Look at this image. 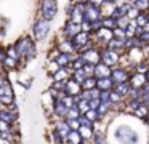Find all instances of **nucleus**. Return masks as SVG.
Segmentation results:
<instances>
[{
	"instance_id": "1",
	"label": "nucleus",
	"mask_w": 149,
	"mask_h": 144,
	"mask_svg": "<svg viewBox=\"0 0 149 144\" xmlns=\"http://www.w3.org/2000/svg\"><path fill=\"white\" fill-rule=\"evenodd\" d=\"M15 48H16V51L19 53V58H21V59H24V61L34 59V58H36V54H37L34 40L29 37V35L21 37L19 40L15 43Z\"/></svg>"
},
{
	"instance_id": "2",
	"label": "nucleus",
	"mask_w": 149,
	"mask_h": 144,
	"mask_svg": "<svg viewBox=\"0 0 149 144\" xmlns=\"http://www.w3.org/2000/svg\"><path fill=\"white\" fill-rule=\"evenodd\" d=\"M116 139L122 144H136L138 143V133L128 125H120L116 130Z\"/></svg>"
},
{
	"instance_id": "3",
	"label": "nucleus",
	"mask_w": 149,
	"mask_h": 144,
	"mask_svg": "<svg viewBox=\"0 0 149 144\" xmlns=\"http://www.w3.org/2000/svg\"><path fill=\"white\" fill-rule=\"evenodd\" d=\"M71 40H72V43H74L75 53H80V51L87 50L88 47H91V34L90 32L80 31V32H77Z\"/></svg>"
},
{
	"instance_id": "4",
	"label": "nucleus",
	"mask_w": 149,
	"mask_h": 144,
	"mask_svg": "<svg viewBox=\"0 0 149 144\" xmlns=\"http://www.w3.org/2000/svg\"><path fill=\"white\" fill-rule=\"evenodd\" d=\"M120 59H122V56H120V53H117V51L109 50V48H103V50H100V61L104 63L106 66L116 67V66L120 64Z\"/></svg>"
},
{
	"instance_id": "5",
	"label": "nucleus",
	"mask_w": 149,
	"mask_h": 144,
	"mask_svg": "<svg viewBox=\"0 0 149 144\" xmlns=\"http://www.w3.org/2000/svg\"><path fill=\"white\" fill-rule=\"evenodd\" d=\"M58 13V2L56 0H42L40 2V16L47 21H52Z\"/></svg>"
},
{
	"instance_id": "6",
	"label": "nucleus",
	"mask_w": 149,
	"mask_h": 144,
	"mask_svg": "<svg viewBox=\"0 0 149 144\" xmlns=\"http://www.w3.org/2000/svg\"><path fill=\"white\" fill-rule=\"evenodd\" d=\"M11 102H15V91H13L10 83L5 80L0 85V106L2 107H8Z\"/></svg>"
},
{
	"instance_id": "7",
	"label": "nucleus",
	"mask_w": 149,
	"mask_h": 144,
	"mask_svg": "<svg viewBox=\"0 0 149 144\" xmlns=\"http://www.w3.org/2000/svg\"><path fill=\"white\" fill-rule=\"evenodd\" d=\"M50 32V21L40 18L34 22V27H32V35L36 40H43V38L48 35Z\"/></svg>"
},
{
	"instance_id": "8",
	"label": "nucleus",
	"mask_w": 149,
	"mask_h": 144,
	"mask_svg": "<svg viewBox=\"0 0 149 144\" xmlns=\"http://www.w3.org/2000/svg\"><path fill=\"white\" fill-rule=\"evenodd\" d=\"M98 18H103V13H101L100 6L87 2L84 5V19H87V21H93V19H98ZM84 19H82V21H84Z\"/></svg>"
},
{
	"instance_id": "9",
	"label": "nucleus",
	"mask_w": 149,
	"mask_h": 144,
	"mask_svg": "<svg viewBox=\"0 0 149 144\" xmlns=\"http://www.w3.org/2000/svg\"><path fill=\"white\" fill-rule=\"evenodd\" d=\"M111 79H112V82L114 83H119V82H125V80H128L130 79V70L128 69H125V67H112L111 69Z\"/></svg>"
},
{
	"instance_id": "10",
	"label": "nucleus",
	"mask_w": 149,
	"mask_h": 144,
	"mask_svg": "<svg viewBox=\"0 0 149 144\" xmlns=\"http://www.w3.org/2000/svg\"><path fill=\"white\" fill-rule=\"evenodd\" d=\"M63 91H64L66 95H69V96H79V93L82 91L80 83L69 77L68 80H64V88H63Z\"/></svg>"
},
{
	"instance_id": "11",
	"label": "nucleus",
	"mask_w": 149,
	"mask_h": 144,
	"mask_svg": "<svg viewBox=\"0 0 149 144\" xmlns=\"http://www.w3.org/2000/svg\"><path fill=\"white\" fill-rule=\"evenodd\" d=\"M52 102H53V115H55V118H58V120H64L66 115H68V107L63 104V101L59 98L53 99Z\"/></svg>"
},
{
	"instance_id": "12",
	"label": "nucleus",
	"mask_w": 149,
	"mask_h": 144,
	"mask_svg": "<svg viewBox=\"0 0 149 144\" xmlns=\"http://www.w3.org/2000/svg\"><path fill=\"white\" fill-rule=\"evenodd\" d=\"M80 54L85 58L87 63H91V64L100 63V48H96V47H88L87 50L80 51Z\"/></svg>"
},
{
	"instance_id": "13",
	"label": "nucleus",
	"mask_w": 149,
	"mask_h": 144,
	"mask_svg": "<svg viewBox=\"0 0 149 144\" xmlns=\"http://www.w3.org/2000/svg\"><path fill=\"white\" fill-rule=\"evenodd\" d=\"M93 34H95V38H96L103 47H106V43L112 38V29L101 27V29H98L96 32H93Z\"/></svg>"
},
{
	"instance_id": "14",
	"label": "nucleus",
	"mask_w": 149,
	"mask_h": 144,
	"mask_svg": "<svg viewBox=\"0 0 149 144\" xmlns=\"http://www.w3.org/2000/svg\"><path fill=\"white\" fill-rule=\"evenodd\" d=\"M75 54L74 53H56L55 54V63L58 64L59 67H69L72 63V59H74Z\"/></svg>"
},
{
	"instance_id": "15",
	"label": "nucleus",
	"mask_w": 149,
	"mask_h": 144,
	"mask_svg": "<svg viewBox=\"0 0 149 144\" xmlns=\"http://www.w3.org/2000/svg\"><path fill=\"white\" fill-rule=\"evenodd\" d=\"M111 69L112 67L106 66L104 63H96L95 64V70H93V77L95 79H103V77H109L111 75Z\"/></svg>"
},
{
	"instance_id": "16",
	"label": "nucleus",
	"mask_w": 149,
	"mask_h": 144,
	"mask_svg": "<svg viewBox=\"0 0 149 144\" xmlns=\"http://www.w3.org/2000/svg\"><path fill=\"white\" fill-rule=\"evenodd\" d=\"M80 31H82V29H80V24L71 21V19L66 22V24H64V29H63V32H64V38H72L75 34H77V32H80Z\"/></svg>"
},
{
	"instance_id": "17",
	"label": "nucleus",
	"mask_w": 149,
	"mask_h": 144,
	"mask_svg": "<svg viewBox=\"0 0 149 144\" xmlns=\"http://www.w3.org/2000/svg\"><path fill=\"white\" fill-rule=\"evenodd\" d=\"M69 19L74 21V22H77V24H80L82 19H84V5L75 3L74 8H72V11L69 13Z\"/></svg>"
},
{
	"instance_id": "18",
	"label": "nucleus",
	"mask_w": 149,
	"mask_h": 144,
	"mask_svg": "<svg viewBox=\"0 0 149 144\" xmlns=\"http://www.w3.org/2000/svg\"><path fill=\"white\" fill-rule=\"evenodd\" d=\"M52 75L55 82H63V80H68L71 77V72L68 70V67H58L56 70L52 72Z\"/></svg>"
},
{
	"instance_id": "19",
	"label": "nucleus",
	"mask_w": 149,
	"mask_h": 144,
	"mask_svg": "<svg viewBox=\"0 0 149 144\" xmlns=\"http://www.w3.org/2000/svg\"><path fill=\"white\" fill-rule=\"evenodd\" d=\"M130 88H132V85H130L128 80H125V82H119V83H114V86H112L114 91H117L120 96H122V98H125V96L128 95Z\"/></svg>"
},
{
	"instance_id": "20",
	"label": "nucleus",
	"mask_w": 149,
	"mask_h": 144,
	"mask_svg": "<svg viewBox=\"0 0 149 144\" xmlns=\"http://www.w3.org/2000/svg\"><path fill=\"white\" fill-rule=\"evenodd\" d=\"M58 51L59 53H74L75 54V48H74V43H72L71 38H64L58 45Z\"/></svg>"
},
{
	"instance_id": "21",
	"label": "nucleus",
	"mask_w": 149,
	"mask_h": 144,
	"mask_svg": "<svg viewBox=\"0 0 149 144\" xmlns=\"http://www.w3.org/2000/svg\"><path fill=\"white\" fill-rule=\"evenodd\" d=\"M104 48H109V50H114L117 51V53H122L123 51V40H119V38H111L109 42L106 43V47Z\"/></svg>"
},
{
	"instance_id": "22",
	"label": "nucleus",
	"mask_w": 149,
	"mask_h": 144,
	"mask_svg": "<svg viewBox=\"0 0 149 144\" xmlns=\"http://www.w3.org/2000/svg\"><path fill=\"white\" fill-rule=\"evenodd\" d=\"M114 82L111 77H103V79H96V88L98 90H112Z\"/></svg>"
},
{
	"instance_id": "23",
	"label": "nucleus",
	"mask_w": 149,
	"mask_h": 144,
	"mask_svg": "<svg viewBox=\"0 0 149 144\" xmlns=\"http://www.w3.org/2000/svg\"><path fill=\"white\" fill-rule=\"evenodd\" d=\"M128 82L132 86H143L144 85V75L141 72H133V74H130Z\"/></svg>"
},
{
	"instance_id": "24",
	"label": "nucleus",
	"mask_w": 149,
	"mask_h": 144,
	"mask_svg": "<svg viewBox=\"0 0 149 144\" xmlns=\"http://www.w3.org/2000/svg\"><path fill=\"white\" fill-rule=\"evenodd\" d=\"M55 130L58 131V133H59V134H61V136L66 139V136H68V133L71 131V128L68 127L66 120H58V122L55 123Z\"/></svg>"
},
{
	"instance_id": "25",
	"label": "nucleus",
	"mask_w": 149,
	"mask_h": 144,
	"mask_svg": "<svg viewBox=\"0 0 149 144\" xmlns=\"http://www.w3.org/2000/svg\"><path fill=\"white\" fill-rule=\"evenodd\" d=\"M82 139H84V138L80 136L79 130H71L68 133V136H66V143L68 144H79Z\"/></svg>"
},
{
	"instance_id": "26",
	"label": "nucleus",
	"mask_w": 149,
	"mask_h": 144,
	"mask_svg": "<svg viewBox=\"0 0 149 144\" xmlns=\"http://www.w3.org/2000/svg\"><path fill=\"white\" fill-rule=\"evenodd\" d=\"M130 3H132L139 13H146L149 10V0H130Z\"/></svg>"
},
{
	"instance_id": "27",
	"label": "nucleus",
	"mask_w": 149,
	"mask_h": 144,
	"mask_svg": "<svg viewBox=\"0 0 149 144\" xmlns=\"http://www.w3.org/2000/svg\"><path fill=\"white\" fill-rule=\"evenodd\" d=\"M133 115L138 117L139 120H144V118L149 115V107H148V106H144V104H139L138 107L133 111Z\"/></svg>"
},
{
	"instance_id": "28",
	"label": "nucleus",
	"mask_w": 149,
	"mask_h": 144,
	"mask_svg": "<svg viewBox=\"0 0 149 144\" xmlns=\"http://www.w3.org/2000/svg\"><path fill=\"white\" fill-rule=\"evenodd\" d=\"M112 111V106H111V102H100L96 107V112L100 114V117H106V115H109V112Z\"/></svg>"
},
{
	"instance_id": "29",
	"label": "nucleus",
	"mask_w": 149,
	"mask_h": 144,
	"mask_svg": "<svg viewBox=\"0 0 149 144\" xmlns=\"http://www.w3.org/2000/svg\"><path fill=\"white\" fill-rule=\"evenodd\" d=\"M85 63H87V61H85V58L79 53V54H75V56H74V59H72V63H71V66H69V67H72V70L82 69V67L85 66Z\"/></svg>"
},
{
	"instance_id": "30",
	"label": "nucleus",
	"mask_w": 149,
	"mask_h": 144,
	"mask_svg": "<svg viewBox=\"0 0 149 144\" xmlns=\"http://www.w3.org/2000/svg\"><path fill=\"white\" fill-rule=\"evenodd\" d=\"M79 133L84 139L87 141H91L93 138V133H95V128H90V127H79Z\"/></svg>"
},
{
	"instance_id": "31",
	"label": "nucleus",
	"mask_w": 149,
	"mask_h": 144,
	"mask_svg": "<svg viewBox=\"0 0 149 144\" xmlns=\"http://www.w3.org/2000/svg\"><path fill=\"white\" fill-rule=\"evenodd\" d=\"M87 77L88 75L85 74L84 69H75V70H72V74H71V79H74L75 82H79V83H82Z\"/></svg>"
},
{
	"instance_id": "32",
	"label": "nucleus",
	"mask_w": 149,
	"mask_h": 144,
	"mask_svg": "<svg viewBox=\"0 0 149 144\" xmlns=\"http://www.w3.org/2000/svg\"><path fill=\"white\" fill-rule=\"evenodd\" d=\"M95 86H96V79H95V77H87V79L80 83L82 90H91V88H95Z\"/></svg>"
},
{
	"instance_id": "33",
	"label": "nucleus",
	"mask_w": 149,
	"mask_h": 144,
	"mask_svg": "<svg viewBox=\"0 0 149 144\" xmlns=\"http://www.w3.org/2000/svg\"><path fill=\"white\" fill-rule=\"evenodd\" d=\"M84 115H85V117H87L90 122H93V123H96V122L101 120V117H100V114L96 112V109H88V111L85 112Z\"/></svg>"
},
{
	"instance_id": "34",
	"label": "nucleus",
	"mask_w": 149,
	"mask_h": 144,
	"mask_svg": "<svg viewBox=\"0 0 149 144\" xmlns=\"http://www.w3.org/2000/svg\"><path fill=\"white\" fill-rule=\"evenodd\" d=\"M91 144H107V139L103 133L100 131H95L93 133V138H91Z\"/></svg>"
},
{
	"instance_id": "35",
	"label": "nucleus",
	"mask_w": 149,
	"mask_h": 144,
	"mask_svg": "<svg viewBox=\"0 0 149 144\" xmlns=\"http://www.w3.org/2000/svg\"><path fill=\"white\" fill-rule=\"evenodd\" d=\"M2 64H3V67H7V69H16L18 67V64H19V61H16V59H13V58H8V56H5V59L2 61Z\"/></svg>"
},
{
	"instance_id": "36",
	"label": "nucleus",
	"mask_w": 149,
	"mask_h": 144,
	"mask_svg": "<svg viewBox=\"0 0 149 144\" xmlns=\"http://www.w3.org/2000/svg\"><path fill=\"white\" fill-rule=\"evenodd\" d=\"M133 21H135L136 26H139V27L148 26V13H138V16H136Z\"/></svg>"
},
{
	"instance_id": "37",
	"label": "nucleus",
	"mask_w": 149,
	"mask_h": 144,
	"mask_svg": "<svg viewBox=\"0 0 149 144\" xmlns=\"http://www.w3.org/2000/svg\"><path fill=\"white\" fill-rule=\"evenodd\" d=\"M103 27L116 29V27H117V19L111 18V16H107V18H103Z\"/></svg>"
},
{
	"instance_id": "38",
	"label": "nucleus",
	"mask_w": 149,
	"mask_h": 144,
	"mask_svg": "<svg viewBox=\"0 0 149 144\" xmlns=\"http://www.w3.org/2000/svg\"><path fill=\"white\" fill-rule=\"evenodd\" d=\"M5 56H8V58H13V59H16V61H21V58H19V53L16 51V48H15V45H13V47H10V48H7V50H5Z\"/></svg>"
},
{
	"instance_id": "39",
	"label": "nucleus",
	"mask_w": 149,
	"mask_h": 144,
	"mask_svg": "<svg viewBox=\"0 0 149 144\" xmlns=\"http://www.w3.org/2000/svg\"><path fill=\"white\" fill-rule=\"evenodd\" d=\"M79 115H80V111H79L77 104H72L71 107H68V115H66V117H69V118H77Z\"/></svg>"
},
{
	"instance_id": "40",
	"label": "nucleus",
	"mask_w": 149,
	"mask_h": 144,
	"mask_svg": "<svg viewBox=\"0 0 149 144\" xmlns=\"http://www.w3.org/2000/svg\"><path fill=\"white\" fill-rule=\"evenodd\" d=\"M77 120H79V125H80V127H90V128H95V123H93V122H90V120H88V118L85 117L84 114H80V115H79V117H77Z\"/></svg>"
},
{
	"instance_id": "41",
	"label": "nucleus",
	"mask_w": 149,
	"mask_h": 144,
	"mask_svg": "<svg viewBox=\"0 0 149 144\" xmlns=\"http://www.w3.org/2000/svg\"><path fill=\"white\" fill-rule=\"evenodd\" d=\"M139 104H141V101H139V99H127V102H125L127 109H128V111H132V112L135 111Z\"/></svg>"
},
{
	"instance_id": "42",
	"label": "nucleus",
	"mask_w": 149,
	"mask_h": 144,
	"mask_svg": "<svg viewBox=\"0 0 149 144\" xmlns=\"http://www.w3.org/2000/svg\"><path fill=\"white\" fill-rule=\"evenodd\" d=\"M90 24H91V32H90V34H93V32H96L98 29L103 27V18L93 19V21H90Z\"/></svg>"
},
{
	"instance_id": "43",
	"label": "nucleus",
	"mask_w": 149,
	"mask_h": 144,
	"mask_svg": "<svg viewBox=\"0 0 149 144\" xmlns=\"http://www.w3.org/2000/svg\"><path fill=\"white\" fill-rule=\"evenodd\" d=\"M112 37L119 38V40H123V38H125V29H122V27L112 29Z\"/></svg>"
},
{
	"instance_id": "44",
	"label": "nucleus",
	"mask_w": 149,
	"mask_h": 144,
	"mask_svg": "<svg viewBox=\"0 0 149 144\" xmlns=\"http://www.w3.org/2000/svg\"><path fill=\"white\" fill-rule=\"evenodd\" d=\"M64 120H66V123H68V127L71 128V130H79V127H80L77 118H69V117H66Z\"/></svg>"
},
{
	"instance_id": "45",
	"label": "nucleus",
	"mask_w": 149,
	"mask_h": 144,
	"mask_svg": "<svg viewBox=\"0 0 149 144\" xmlns=\"http://www.w3.org/2000/svg\"><path fill=\"white\" fill-rule=\"evenodd\" d=\"M136 37L139 38V40L143 42V43L149 45V29H143V32L139 35H136Z\"/></svg>"
},
{
	"instance_id": "46",
	"label": "nucleus",
	"mask_w": 149,
	"mask_h": 144,
	"mask_svg": "<svg viewBox=\"0 0 149 144\" xmlns=\"http://www.w3.org/2000/svg\"><path fill=\"white\" fill-rule=\"evenodd\" d=\"M77 107H79V111H80V114H85V112L90 109V106H88V101H85V99H80V101L77 102Z\"/></svg>"
},
{
	"instance_id": "47",
	"label": "nucleus",
	"mask_w": 149,
	"mask_h": 144,
	"mask_svg": "<svg viewBox=\"0 0 149 144\" xmlns=\"http://www.w3.org/2000/svg\"><path fill=\"white\" fill-rule=\"evenodd\" d=\"M138 13H139V11L135 8V6H133V5H130V8L127 10V15H125V16H127L128 19H135L136 16H138Z\"/></svg>"
},
{
	"instance_id": "48",
	"label": "nucleus",
	"mask_w": 149,
	"mask_h": 144,
	"mask_svg": "<svg viewBox=\"0 0 149 144\" xmlns=\"http://www.w3.org/2000/svg\"><path fill=\"white\" fill-rule=\"evenodd\" d=\"M82 69L85 70V74H87L88 77H93V70H95V64L91 63H85V66L82 67Z\"/></svg>"
},
{
	"instance_id": "49",
	"label": "nucleus",
	"mask_w": 149,
	"mask_h": 144,
	"mask_svg": "<svg viewBox=\"0 0 149 144\" xmlns=\"http://www.w3.org/2000/svg\"><path fill=\"white\" fill-rule=\"evenodd\" d=\"M10 130H13V128H11V123L0 120V133H3V131H10Z\"/></svg>"
},
{
	"instance_id": "50",
	"label": "nucleus",
	"mask_w": 149,
	"mask_h": 144,
	"mask_svg": "<svg viewBox=\"0 0 149 144\" xmlns=\"http://www.w3.org/2000/svg\"><path fill=\"white\" fill-rule=\"evenodd\" d=\"M98 104H100V99H98V98H91L90 101H88V106H90V109H96Z\"/></svg>"
},
{
	"instance_id": "51",
	"label": "nucleus",
	"mask_w": 149,
	"mask_h": 144,
	"mask_svg": "<svg viewBox=\"0 0 149 144\" xmlns=\"http://www.w3.org/2000/svg\"><path fill=\"white\" fill-rule=\"evenodd\" d=\"M88 3H93V5H96V6H101L103 5V0H88Z\"/></svg>"
},
{
	"instance_id": "52",
	"label": "nucleus",
	"mask_w": 149,
	"mask_h": 144,
	"mask_svg": "<svg viewBox=\"0 0 149 144\" xmlns=\"http://www.w3.org/2000/svg\"><path fill=\"white\" fill-rule=\"evenodd\" d=\"M5 59V48L0 47V64H2V61Z\"/></svg>"
},
{
	"instance_id": "53",
	"label": "nucleus",
	"mask_w": 149,
	"mask_h": 144,
	"mask_svg": "<svg viewBox=\"0 0 149 144\" xmlns=\"http://www.w3.org/2000/svg\"><path fill=\"white\" fill-rule=\"evenodd\" d=\"M143 75H144V82H148V83H149V67L144 70V72H143Z\"/></svg>"
},
{
	"instance_id": "54",
	"label": "nucleus",
	"mask_w": 149,
	"mask_h": 144,
	"mask_svg": "<svg viewBox=\"0 0 149 144\" xmlns=\"http://www.w3.org/2000/svg\"><path fill=\"white\" fill-rule=\"evenodd\" d=\"M88 0H74V3H79V5H85Z\"/></svg>"
},
{
	"instance_id": "55",
	"label": "nucleus",
	"mask_w": 149,
	"mask_h": 144,
	"mask_svg": "<svg viewBox=\"0 0 149 144\" xmlns=\"http://www.w3.org/2000/svg\"><path fill=\"white\" fill-rule=\"evenodd\" d=\"M5 80H7V77H5L3 74H0V85H2V83H3Z\"/></svg>"
},
{
	"instance_id": "56",
	"label": "nucleus",
	"mask_w": 149,
	"mask_h": 144,
	"mask_svg": "<svg viewBox=\"0 0 149 144\" xmlns=\"http://www.w3.org/2000/svg\"><path fill=\"white\" fill-rule=\"evenodd\" d=\"M119 0H103V3H117Z\"/></svg>"
},
{
	"instance_id": "57",
	"label": "nucleus",
	"mask_w": 149,
	"mask_h": 144,
	"mask_svg": "<svg viewBox=\"0 0 149 144\" xmlns=\"http://www.w3.org/2000/svg\"><path fill=\"white\" fill-rule=\"evenodd\" d=\"M144 122H146V125H148V127H149V115H148V117L144 118Z\"/></svg>"
},
{
	"instance_id": "58",
	"label": "nucleus",
	"mask_w": 149,
	"mask_h": 144,
	"mask_svg": "<svg viewBox=\"0 0 149 144\" xmlns=\"http://www.w3.org/2000/svg\"><path fill=\"white\" fill-rule=\"evenodd\" d=\"M148 26H149V15H148Z\"/></svg>"
},
{
	"instance_id": "59",
	"label": "nucleus",
	"mask_w": 149,
	"mask_h": 144,
	"mask_svg": "<svg viewBox=\"0 0 149 144\" xmlns=\"http://www.w3.org/2000/svg\"><path fill=\"white\" fill-rule=\"evenodd\" d=\"M148 144H149V141H148Z\"/></svg>"
},
{
	"instance_id": "60",
	"label": "nucleus",
	"mask_w": 149,
	"mask_h": 144,
	"mask_svg": "<svg viewBox=\"0 0 149 144\" xmlns=\"http://www.w3.org/2000/svg\"><path fill=\"white\" fill-rule=\"evenodd\" d=\"M148 63H149V59H148Z\"/></svg>"
}]
</instances>
